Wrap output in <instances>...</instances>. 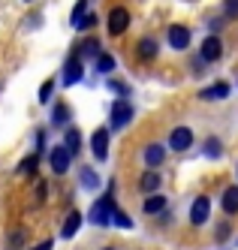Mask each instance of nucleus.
I'll return each instance as SVG.
<instances>
[{
    "mask_svg": "<svg viewBox=\"0 0 238 250\" xmlns=\"http://www.w3.org/2000/svg\"><path fill=\"white\" fill-rule=\"evenodd\" d=\"M112 211H115V181L108 184V190L100 196V199H94L87 220L94 226H108V223H112Z\"/></svg>",
    "mask_w": 238,
    "mask_h": 250,
    "instance_id": "f257e3e1",
    "label": "nucleus"
},
{
    "mask_svg": "<svg viewBox=\"0 0 238 250\" xmlns=\"http://www.w3.org/2000/svg\"><path fill=\"white\" fill-rule=\"evenodd\" d=\"M130 121H133V105L127 103V100H115L112 112H108V133H118V130H124Z\"/></svg>",
    "mask_w": 238,
    "mask_h": 250,
    "instance_id": "f03ea898",
    "label": "nucleus"
},
{
    "mask_svg": "<svg viewBox=\"0 0 238 250\" xmlns=\"http://www.w3.org/2000/svg\"><path fill=\"white\" fill-rule=\"evenodd\" d=\"M193 130L190 127H175L169 136H166V148L169 151H175V154H184V151H190L193 148Z\"/></svg>",
    "mask_w": 238,
    "mask_h": 250,
    "instance_id": "7ed1b4c3",
    "label": "nucleus"
},
{
    "mask_svg": "<svg viewBox=\"0 0 238 250\" xmlns=\"http://www.w3.org/2000/svg\"><path fill=\"white\" fill-rule=\"evenodd\" d=\"M223 58V40L217 37V33H211V37L202 40V45H199V61L202 63H217Z\"/></svg>",
    "mask_w": 238,
    "mask_h": 250,
    "instance_id": "20e7f679",
    "label": "nucleus"
},
{
    "mask_svg": "<svg viewBox=\"0 0 238 250\" xmlns=\"http://www.w3.org/2000/svg\"><path fill=\"white\" fill-rule=\"evenodd\" d=\"M106 24H108V33H112V37L127 33V27H130V9H127V6H112V9H108Z\"/></svg>",
    "mask_w": 238,
    "mask_h": 250,
    "instance_id": "39448f33",
    "label": "nucleus"
},
{
    "mask_svg": "<svg viewBox=\"0 0 238 250\" xmlns=\"http://www.w3.org/2000/svg\"><path fill=\"white\" fill-rule=\"evenodd\" d=\"M190 40H193V33H190L187 24H169V27H166V42H169L175 51L190 48Z\"/></svg>",
    "mask_w": 238,
    "mask_h": 250,
    "instance_id": "423d86ee",
    "label": "nucleus"
},
{
    "mask_svg": "<svg viewBox=\"0 0 238 250\" xmlns=\"http://www.w3.org/2000/svg\"><path fill=\"white\" fill-rule=\"evenodd\" d=\"M142 163L157 172L163 163H166V145H160V142H151V145H145V148H142Z\"/></svg>",
    "mask_w": 238,
    "mask_h": 250,
    "instance_id": "0eeeda50",
    "label": "nucleus"
},
{
    "mask_svg": "<svg viewBox=\"0 0 238 250\" xmlns=\"http://www.w3.org/2000/svg\"><path fill=\"white\" fill-rule=\"evenodd\" d=\"M69 163H72V154H69L64 145H54V148L48 151V166H51L54 175H66V172H69Z\"/></svg>",
    "mask_w": 238,
    "mask_h": 250,
    "instance_id": "6e6552de",
    "label": "nucleus"
},
{
    "mask_svg": "<svg viewBox=\"0 0 238 250\" xmlns=\"http://www.w3.org/2000/svg\"><path fill=\"white\" fill-rule=\"evenodd\" d=\"M211 217V199L208 196H196L193 205H190V223L193 226H205Z\"/></svg>",
    "mask_w": 238,
    "mask_h": 250,
    "instance_id": "1a4fd4ad",
    "label": "nucleus"
},
{
    "mask_svg": "<svg viewBox=\"0 0 238 250\" xmlns=\"http://www.w3.org/2000/svg\"><path fill=\"white\" fill-rule=\"evenodd\" d=\"M108 136H112V133H108V127H97L94 136H90V151H94V157L100 160V163L108 157Z\"/></svg>",
    "mask_w": 238,
    "mask_h": 250,
    "instance_id": "9d476101",
    "label": "nucleus"
},
{
    "mask_svg": "<svg viewBox=\"0 0 238 250\" xmlns=\"http://www.w3.org/2000/svg\"><path fill=\"white\" fill-rule=\"evenodd\" d=\"M82 79H85V63L76 61V58H69V61L64 63V76H61V82L69 87V84H79Z\"/></svg>",
    "mask_w": 238,
    "mask_h": 250,
    "instance_id": "9b49d317",
    "label": "nucleus"
},
{
    "mask_svg": "<svg viewBox=\"0 0 238 250\" xmlns=\"http://www.w3.org/2000/svg\"><path fill=\"white\" fill-rule=\"evenodd\" d=\"M100 51H103V48H100V40L94 37V40H82V42L76 45V51H72V58L85 63V61H90V58H97Z\"/></svg>",
    "mask_w": 238,
    "mask_h": 250,
    "instance_id": "f8f14e48",
    "label": "nucleus"
},
{
    "mask_svg": "<svg viewBox=\"0 0 238 250\" xmlns=\"http://www.w3.org/2000/svg\"><path fill=\"white\" fill-rule=\"evenodd\" d=\"M160 187H163V178H160V172L148 169V172H142V175H139V190H142V193L154 196V193H157Z\"/></svg>",
    "mask_w": 238,
    "mask_h": 250,
    "instance_id": "ddd939ff",
    "label": "nucleus"
},
{
    "mask_svg": "<svg viewBox=\"0 0 238 250\" xmlns=\"http://www.w3.org/2000/svg\"><path fill=\"white\" fill-rule=\"evenodd\" d=\"M79 229H82V211H69L66 220H64V226H61V235L69 241V238L79 235Z\"/></svg>",
    "mask_w": 238,
    "mask_h": 250,
    "instance_id": "4468645a",
    "label": "nucleus"
},
{
    "mask_svg": "<svg viewBox=\"0 0 238 250\" xmlns=\"http://www.w3.org/2000/svg\"><path fill=\"white\" fill-rule=\"evenodd\" d=\"M166 208H169V199H166V196H160V193L148 196V199H145V205H142V211L148 214V217H157V214H163Z\"/></svg>",
    "mask_w": 238,
    "mask_h": 250,
    "instance_id": "2eb2a0df",
    "label": "nucleus"
},
{
    "mask_svg": "<svg viewBox=\"0 0 238 250\" xmlns=\"http://www.w3.org/2000/svg\"><path fill=\"white\" fill-rule=\"evenodd\" d=\"M229 94H232L229 82H214V84H208V87H205V91L199 94V97H202V100H226Z\"/></svg>",
    "mask_w": 238,
    "mask_h": 250,
    "instance_id": "dca6fc26",
    "label": "nucleus"
},
{
    "mask_svg": "<svg viewBox=\"0 0 238 250\" xmlns=\"http://www.w3.org/2000/svg\"><path fill=\"white\" fill-rule=\"evenodd\" d=\"M136 58H139V61H154V58H157V40H151V37L139 40V42H136Z\"/></svg>",
    "mask_w": 238,
    "mask_h": 250,
    "instance_id": "f3484780",
    "label": "nucleus"
},
{
    "mask_svg": "<svg viewBox=\"0 0 238 250\" xmlns=\"http://www.w3.org/2000/svg\"><path fill=\"white\" fill-rule=\"evenodd\" d=\"M220 205H223V211L229 214V217H232V214H238V184L223 190V196H220Z\"/></svg>",
    "mask_w": 238,
    "mask_h": 250,
    "instance_id": "a211bd4d",
    "label": "nucleus"
},
{
    "mask_svg": "<svg viewBox=\"0 0 238 250\" xmlns=\"http://www.w3.org/2000/svg\"><path fill=\"white\" fill-rule=\"evenodd\" d=\"M64 148L76 157V151L82 148V133L76 130V127H66V133H64Z\"/></svg>",
    "mask_w": 238,
    "mask_h": 250,
    "instance_id": "6ab92c4d",
    "label": "nucleus"
},
{
    "mask_svg": "<svg viewBox=\"0 0 238 250\" xmlns=\"http://www.w3.org/2000/svg\"><path fill=\"white\" fill-rule=\"evenodd\" d=\"M51 124H54V127H66V124H69V105H66V103H54V109H51Z\"/></svg>",
    "mask_w": 238,
    "mask_h": 250,
    "instance_id": "aec40b11",
    "label": "nucleus"
},
{
    "mask_svg": "<svg viewBox=\"0 0 238 250\" xmlns=\"http://www.w3.org/2000/svg\"><path fill=\"white\" fill-rule=\"evenodd\" d=\"M79 181H82L85 190H100V175L90 169V166H85V169L79 172Z\"/></svg>",
    "mask_w": 238,
    "mask_h": 250,
    "instance_id": "412c9836",
    "label": "nucleus"
},
{
    "mask_svg": "<svg viewBox=\"0 0 238 250\" xmlns=\"http://www.w3.org/2000/svg\"><path fill=\"white\" fill-rule=\"evenodd\" d=\"M27 244V232L24 229H12L9 238H6V250H22Z\"/></svg>",
    "mask_w": 238,
    "mask_h": 250,
    "instance_id": "4be33fe9",
    "label": "nucleus"
},
{
    "mask_svg": "<svg viewBox=\"0 0 238 250\" xmlns=\"http://www.w3.org/2000/svg\"><path fill=\"white\" fill-rule=\"evenodd\" d=\"M97 73H103V76H108V73H112V69H115V58L112 55H108V51H100V55H97Z\"/></svg>",
    "mask_w": 238,
    "mask_h": 250,
    "instance_id": "5701e85b",
    "label": "nucleus"
},
{
    "mask_svg": "<svg viewBox=\"0 0 238 250\" xmlns=\"http://www.w3.org/2000/svg\"><path fill=\"white\" fill-rule=\"evenodd\" d=\"M36 166H40V154H30V157H24L22 163H18V175H33L36 172Z\"/></svg>",
    "mask_w": 238,
    "mask_h": 250,
    "instance_id": "b1692460",
    "label": "nucleus"
},
{
    "mask_svg": "<svg viewBox=\"0 0 238 250\" xmlns=\"http://www.w3.org/2000/svg\"><path fill=\"white\" fill-rule=\"evenodd\" d=\"M112 223H115V226H121V229H130V226H133V220L124 214V208H121V205H115V211H112Z\"/></svg>",
    "mask_w": 238,
    "mask_h": 250,
    "instance_id": "393cba45",
    "label": "nucleus"
},
{
    "mask_svg": "<svg viewBox=\"0 0 238 250\" xmlns=\"http://www.w3.org/2000/svg\"><path fill=\"white\" fill-rule=\"evenodd\" d=\"M220 154H223V145H220V139H217V136H211V139L205 142V157H214V160H217Z\"/></svg>",
    "mask_w": 238,
    "mask_h": 250,
    "instance_id": "a878e982",
    "label": "nucleus"
},
{
    "mask_svg": "<svg viewBox=\"0 0 238 250\" xmlns=\"http://www.w3.org/2000/svg\"><path fill=\"white\" fill-rule=\"evenodd\" d=\"M97 21H100V19H97V12H87L85 19L76 24V30H79V33H87V30H94V27H97Z\"/></svg>",
    "mask_w": 238,
    "mask_h": 250,
    "instance_id": "bb28decb",
    "label": "nucleus"
},
{
    "mask_svg": "<svg viewBox=\"0 0 238 250\" xmlns=\"http://www.w3.org/2000/svg\"><path fill=\"white\" fill-rule=\"evenodd\" d=\"M108 91L118 94V100H127V97H130V84H127V82H108Z\"/></svg>",
    "mask_w": 238,
    "mask_h": 250,
    "instance_id": "cd10ccee",
    "label": "nucleus"
},
{
    "mask_svg": "<svg viewBox=\"0 0 238 250\" xmlns=\"http://www.w3.org/2000/svg\"><path fill=\"white\" fill-rule=\"evenodd\" d=\"M238 19V0H223V21Z\"/></svg>",
    "mask_w": 238,
    "mask_h": 250,
    "instance_id": "c85d7f7f",
    "label": "nucleus"
},
{
    "mask_svg": "<svg viewBox=\"0 0 238 250\" xmlns=\"http://www.w3.org/2000/svg\"><path fill=\"white\" fill-rule=\"evenodd\" d=\"M85 15H87V0H79V3L72 6V15H69V19H72V24H79Z\"/></svg>",
    "mask_w": 238,
    "mask_h": 250,
    "instance_id": "c756f323",
    "label": "nucleus"
},
{
    "mask_svg": "<svg viewBox=\"0 0 238 250\" xmlns=\"http://www.w3.org/2000/svg\"><path fill=\"white\" fill-rule=\"evenodd\" d=\"M51 94H54V79H45V82H43V87H40V103H48V100H51Z\"/></svg>",
    "mask_w": 238,
    "mask_h": 250,
    "instance_id": "7c9ffc66",
    "label": "nucleus"
},
{
    "mask_svg": "<svg viewBox=\"0 0 238 250\" xmlns=\"http://www.w3.org/2000/svg\"><path fill=\"white\" fill-rule=\"evenodd\" d=\"M33 187H36V190H33V199H36V202H43L45 196H48V184H45V181H36Z\"/></svg>",
    "mask_w": 238,
    "mask_h": 250,
    "instance_id": "2f4dec72",
    "label": "nucleus"
},
{
    "mask_svg": "<svg viewBox=\"0 0 238 250\" xmlns=\"http://www.w3.org/2000/svg\"><path fill=\"white\" fill-rule=\"evenodd\" d=\"M45 139H48L45 130H36V154H43V151H45Z\"/></svg>",
    "mask_w": 238,
    "mask_h": 250,
    "instance_id": "473e14b6",
    "label": "nucleus"
},
{
    "mask_svg": "<svg viewBox=\"0 0 238 250\" xmlns=\"http://www.w3.org/2000/svg\"><path fill=\"white\" fill-rule=\"evenodd\" d=\"M226 238H229V226H226V223H220V226H217V241L223 244Z\"/></svg>",
    "mask_w": 238,
    "mask_h": 250,
    "instance_id": "72a5a7b5",
    "label": "nucleus"
},
{
    "mask_svg": "<svg viewBox=\"0 0 238 250\" xmlns=\"http://www.w3.org/2000/svg\"><path fill=\"white\" fill-rule=\"evenodd\" d=\"M33 250H51V241H48V238H45V241H43V244H36V247H33Z\"/></svg>",
    "mask_w": 238,
    "mask_h": 250,
    "instance_id": "f704fd0d",
    "label": "nucleus"
},
{
    "mask_svg": "<svg viewBox=\"0 0 238 250\" xmlns=\"http://www.w3.org/2000/svg\"><path fill=\"white\" fill-rule=\"evenodd\" d=\"M103 250H115V247H103Z\"/></svg>",
    "mask_w": 238,
    "mask_h": 250,
    "instance_id": "c9c22d12",
    "label": "nucleus"
},
{
    "mask_svg": "<svg viewBox=\"0 0 238 250\" xmlns=\"http://www.w3.org/2000/svg\"><path fill=\"white\" fill-rule=\"evenodd\" d=\"M235 175H238V166H235Z\"/></svg>",
    "mask_w": 238,
    "mask_h": 250,
    "instance_id": "e433bc0d",
    "label": "nucleus"
}]
</instances>
